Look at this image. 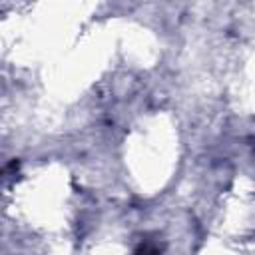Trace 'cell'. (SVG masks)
<instances>
[{
    "mask_svg": "<svg viewBox=\"0 0 255 255\" xmlns=\"http://www.w3.org/2000/svg\"><path fill=\"white\" fill-rule=\"evenodd\" d=\"M135 255H157V249H155L153 245H141V247L135 251Z\"/></svg>",
    "mask_w": 255,
    "mask_h": 255,
    "instance_id": "6da1fadb",
    "label": "cell"
}]
</instances>
